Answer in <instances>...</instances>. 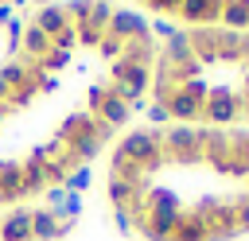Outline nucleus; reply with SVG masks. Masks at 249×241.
Here are the masks:
<instances>
[{"label": "nucleus", "instance_id": "1", "mask_svg": "<svg viewBox=\"0 0 249 241\" xmlns=\"http://www.w3.org/2000/svg\"><path fill=\"white\" fill-rule=\"evenodd\" d=\"M54 136H62V140L70 144V152H74V159H78V163H89V159L101 152V144H105L101 124H97L89 113H70V117L58 124V132H54Z\"/></svg>", "mask_w": 249, "mask_h": 241}, {"label": "nucleus", "instance_id": "2", "mask_svg": "<svg viewBox=\"0 0 249 241\" xmlns=\"http://www.w3.org/2000/svg\"><path fill=\"white\" fill-rule=\"evenodd\" d=\"M117 152H121V155H128V159L140 167V175H144V179H148L152 171H160V167H163L160 128H148V132H128V136L117 144Z\"/></svg>", "mask_w": 249, "mask_h": 241}, {"label": "nucleus", "instance_id": "3", "mask_svg": "<svg viewBox=\"0 0 249 241\" xmlns=\"http://www.w3.org/2000/svg\"><path fill=\"white\" fill-rule=\"evenodd\" d=\"M160 148H163V163H198V128L191 124L160 128Z\"/></svg>", "mask_w": 249, "mask_h": 241}, {"label": "nucleus", "instance_id": "4", "mask_svg": "<svg viewBox=\"0 0 249 241\" xmlns=\"http://www.w3.org/2000/svg\"><path fill=\"white\" fill-rule=\"evenodd\" d=\"M86 113H89L101 128L113 132V128H121V124L128 120L132 109H128V101H121L109 86H89V109H86Z\"/></svg>", "mask_w": 249, "mask_h": 241}, {"label": "nucleus", "instance_id": "5", "mask_svg": "<svg viewBox=\"0 0 249 241\" xmlns=\"http://www.w3.org/2000/svg\"><path fill=\"white\" fill-rule=\"evenodd\" d=\"M237 117H241V97L230 86H210V93L202 101V120H210L214 128H226Z\"/></svg>", "mask_w": 249, "mask_h": 241}, {"label": "nucleus", "instance_id": "6", "mask_svg": "<svg viewBox=\"0 0 249 241\" xmlns=\"http://www.w3.org/2000/svg\"><path fill=\"white\" fill-rule=\"evenodd\" d=\"M226 152H230V128H214V124L198 128V159L218 167L226 159Z\"/></svg>", "mask_w": 249, "mask_h": 241}, {"label": "nucleus", "instance_id": "7", "mask_svg": "<svg viewBox=\"0 0 249 241\" xmlns=\"http://www.w3.org/2000/svg\"><path fill=\"white\" fill-rule=\"evenodd\" d=\"M74 222L58 218L54 210H31V241H54V237H66Z\"/></svg>", "mask_w": 249, "mask_h": 241}, {"label": "nucleus", "instance_id": "8", "mask_svg": "<svg viewBox=\"0 0 249 241\" xmlns=\"http://www.w3.org/2000/svg\"><path fill=\"white\" fill-rule=\"evenodd\" d=\"M218 39H222V27H191L187 43L195 62H218Z\"/></svg>", "mask_w": 249, "mask_h": 241}, {"label": "nucleus", "instance_id": "9", "mask_svg": "<svg viewBox=\"0 0 249 241\" xmlns=\"http://www.w3.org/2000/svg\"><path fill=\"white\" fill-rule=\"evenodd\" d=\"M175 16H179L183 23L210 27V23H218V19H222V4H214V0H183Z\"/></svg>", "mask_w": 249, "mask_h": 241}, {"label": "nucleus", "instance_id": "10", "mask_svg": "<svg viewBox=\"0 0 249 241\" xmlns=\"http://www.w3.org/2000/svg\"><path fill=\"white\" fill-rule=\"evenodd\" d=\"M23 194V163L0 159V202H19Z\"/></svg>", "mask_w": 249, "mask_h": 241}, {"label": "nucleus", "instance_id": "11", "mask_svg": "<svg viewBox=\"0 0 249 241\" xmlns=\"http://www.w3.org/2000/svg\"><path fill=\"white\" fill-rule=\"evenodd\" d=\"M31 27H39L47 39H54V35H62V31L70 27V19H66L62 4H39V12H35V19H31Z\"/></svg>", "mask_w": 249, "mask_h": 241}, {"label": "nucleus", "instance_id": "12", "mask_svg": "<svg viewBox=\"0 0 249 241\" xmlns=\"http://www.w3.org/2000/svg\"><path fill=\"white\" fill-rule=\"evenodd\" d=\"M0 241H31V210L16 206L0 218Z\"/></svg>", "mask_w": 249, "mask_h": 241}, {"label": "nucleus", "instance_id": "13", "mask_svg": "<svg viewBox=\"0 0 249 241\" xmlns=\"http://www.w3.org/2000/svg\"><path fill=\"white\" fill-rule=\"evenodd\" d=\"M148 31V23H144V16L140 12H113V19H109V35H117V39H136V35H144Z\"/></svg>", "mask_w": 249, "mask_h": 241}, {"label": "nucleus", "instance_id": "14", "mask_svg": "<svg viewBox=\"0 0 249 241\" xmlns=\"http://www.w3.org/2000/svg\"><path fill=\"white\" fill-rule=\"evenodd\" d=\"M121 58H124V62H136V66H144V70H148V66L156 62V43H152V31H144V35L128 39Z\"/></svg>", "mask_w": 249, "mask_h": 241}, {"label": "nucleus", "instance_id": "15", "mask_svg": "<svg viewBox=\"0 0 249 241\" xmlns=\"http://www.w3.org/2000/svg\"><path fill=\"white\" fill-rule=\"evenodd\" d=\"M163 109H167V117H175V120H198V117H202V101H195V97L183 93V89H175V93L163 101Z\"/></svg>", "mask_w": 249, "mask_h": 241}, {"label": "nucleus", "instance_id": "16", "mask_svg": "<svg viewBox=\"0 0 249 241\" xmlns=\"http://www.w3.org/2000/svg\"><path fill=\"white\" fill-rule=\"evenodd\" d=\"M167 241H214V237H210L206 222H198L191 210H183V218H179V225L171 229V237H167Z\"/></svg>", "mask_w": 249, "mask_h": 241}, {"label": "nucleus", "instance_id": "17", "mask_svg": "<svg viewBox=\"0 0 249 241\" xmlns=\"http://www.w3.org/2000/svg\"><path fill=\"white\" fill-rule=\"evenodd\" d=\"M156 58H160V62H171V66H175V62H191L195 54H191V43H187V31H175V35H171V39L163 43V51H160Z\"/></svg>", "mask_w": 249, "mask_h": 241}, {"label": "nucleus", "instance_id": "18", "mask_svg": "<svg viewBox=\"0 0 249 241\" xmlns=\"http://www.w3.org/2000/svg\"><path fill=\"white\" fill-rule=\"evenodd\" d=\"M19 51L27 54V62H39V58L51 51V39H47L39 27H31V23H27V27H23V43H19Z\"/></svg>", "mask_w": 249, "mask_h": 241}, {"label": "nucleus", "instance_id": "19", "mask_svg": "<svg viewBox=\"0 0 249 241\" xmlns=\"http://www.w3.org/2000/svg\"><path fill=\"white\" fill-rule=\"evenodd\" d=\"M218 23H226V31L249 27V0H230V4L222 8V19H218Z\"/></svg>", "mask_w": 249, "mask_h": 241}, {"label": "nucleus", "instance_id": "20", "mask_svg": "<svg viewBox=\"0 0 249 241\" xmlns=\"http://www.w3.org/2000/svg\"><path fill=\"white\" fill-rule=\"evenodd\" d=\"M86 187H89V163L74 167V171L66 175V183H62V190H70V194H82Z\"/></svg>", "mask_w": 249, "mask_h": 241}, {"label": "nucleus", "instance_id": "21", "mask_svg": "<svg viewBox=\"0 0 249 241\" xmlns=\"http://www.w3.org/2000/svg\"><path fill=\"white\" fill-rule=\"evenodd\" d=\"M97 51H101L105 58H113V62H117V58L124 54V39H117V35H109V31H105V35H101V43H97Z\"/></svg>", "mask_w": 249, "mask_h": 241}, {"label": "nucleus", "instance_id": "22", "mask_svg": "<svg viewBox=\"0 0 249 241\" xmlns=\"http://www.w3.org/2000/svg\"><path fill=\"white\" fill-rule=\"evenodd\" d=\"M89 23H97V27H109V19H113V8L109 4H101V0H93V8H89V16H86Z\"/></svg>", "mask_w": 249, "mask_h": 241}, {"label": "nucleus", "instance_id": "23", "mask_svg": "<svg viewBox=\"0 0 249 241\" xmlns=\"http://www.w3.org/2000/svg\"><path fill=\"white\" fill-rule=\"evenodd\" d=\"M179 89H183V93H191L195 101H206V93H210V86H206L202 78H191V82H183Z\"/></svg>", "mask_w": 249, "mask_h": 241}, {"label": "nucleus", "instance_id": "24", "mask_svg": "<svg viewBox=\"0 0 249 241\" xmlns=\"http://www.w3.org/2000/svg\"><path fill=\"white\" fill-rule=\"evenodd\" d=\"M19 43H23V23L12 19L8 23V51H19Z\"/></svg>", "mask_w": 249, "mask_h": 241}, {"label": "nucleus", "instance_id": "25", "mask_svg": "<svg viewBox=\"0 0 249 241\" xmlns=\"http://www.w3.org/2000/svg\"><path fill=\"white\" fill-rule=\"evenodd\" d=\"M144 4H148V8H156V12H160V16H175V12H179V4H183V0H144Z\"/></svg>", "mask_w": 249, "mask_h": 241}, {"label": "nucleus", "instance_id": "26", "mask_svg": "<svg viewBox=\"0 0 249 241\" xmlns=\"http://www.w3.org/2000/svg\"><path fill=\"white\" fill-rule=\"evenodd\" d=\"M43 194H47V210H58V206L66 202V190H62V187H47Z\"/></svg>", "mask_w": 249, "mask_h": 241}, {"label": "nucleus", "instance_id": "27", "mask_svg": "<svg viewBox=\"0 0 249 241\" xmlns=\"http://www.w3.org/2000/svg\"><path fill=\"white\" fill-rule=\"evenodd\" d=\"M148 31H156V35H160V39H163V43H167V39H171V35H175V31H179V27H171V19H156V23H152V27H148Z\"/></svg>", "mask_w": 249, "mask_h": 241}, {"label": "nucleus", "instance_id": "28", "mask_svg": "<svg viewBox=\"0 0 249 241\" xmlns=\"http://www.w3.org/2000/svg\"><path fill=\"white\" fill-rule=\"evenodd\" d=\"M148 117H152V124H156V128H163V124L171 120V117H167V109H163V105H156V101L148 105Z\"/></svg>", "mask_w": 249, "mask_h": 241}, {"label": "nucleus", "instance_id": "29", "mask_svg": "<svg viewBox=\"0 0 249 241\" xmlns=\"http://www.w3.org/2000/svg\"><path fill=\"white\" fill-rule=\"evenodd\" d=\"M0 23H4V27L12 23V4H0Z\"/></svg>", "mask_w": 249, "mask_h": 241}, {"label": "nucleus", "instance_id": "30", "mask_svg": "<svg viewBox=\"0 0 249 241\" xmlns=\"http://www.w3.org/2000/svg\"><path fill=\"white\" fill-rule=\"evenodd\" d=\"M8 97H12V89H8V82L0 78V105H8Z\"/></svg>", "mask_w": 249, "mask_h": 241}, {"label": "nucleus", "instance_id": "31", "mask_svg": "<svg viewBox=\"0 0 249 241\" xmlns=\"http://www.w3.org/2000/svg\"><path fill=\"white\" fill-rule=\"evenodd\" d=\"M101 4H109V0H101Z\"/></svg>", "mask_w": 249, "mask_h": 241}, {"label": "nucleus", "instance_id": "32", "mask_svg": "<svg viewBox=\"0 0 249 241\" xmlns=\"http://www.w3.org/2000/svg\"><path fill=\"white\" fill-rule=\"evenodd\" d=\"M140 4H144V0H140Z\"/></svg>", "mask_w": 249, "mask_h": 241}]
</instances>
